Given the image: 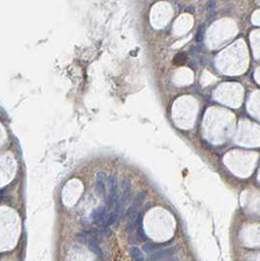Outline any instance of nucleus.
Masks as SVG:
<instances>
[{"instance_id": "423d86ee", "label": "nucleus", "mask_w": 260, "mask_h": 261, "mask_svg": "<svg viewBox=\"0 0 260 261\" xmlns=\"http://www.w3.org/2000/svg\"><path fill=\"white\" fill-rule=\"evenodd\" d=\"M87 247H88V248H89L90 250H91L92 252H94L95 254L100 255L101 253H102V250H101L100 247L98 246V244H97V243L95 242L93 239H91V240H90V242L88 243Z\"/></svg>"}, {"instance_id": "0eeeda50", "label": "nucleus", "mask_w": 260, "mask_h": 261, "mask_svg": "<svg viewBox=\"0 0 260 261\" xmlns=\"http://www.w3.org/2000/svg\"><path fill=\"white\" fill-rule=\"evenodd\" d=\"M76 238L79 243H81L82 244H85V246H87L88 243L90 242V240H91L88 235H86V234H84V233H77L76 235Z\"/></svg>"}, {"instance_id": "20e7f679", "label": "nucleus", "mask_w": 260, "mask_h": 261, "mask_svg": "<svg viewBox=\"0 0 260 261\" xmlns=\"http://www.w3.org/2000/svg\"><path fill=\"white\" fill-rule=\"evenodd\" d=\"M164 244H165V243H145L144 246H143L142 249L143 251H145L147 253H152V252H155L157 251V250L160 249L161 247H163Z\"/></svg>"}, {"instance_id": "f03ea898", "label": "nucleus", "mask_w": 260, "mask_h": 261, "mask_svg": "<svg viewBox=\"0 0 260 261\" xmlns=\"http://www.w3.org/2000/svg\"><path fill=\"white\" fill-rule=\"evenodd\" d=\"M91 218L94 223L96 224H104L106 219H107V208L105 206H100L97 209H95L92 214H91Z\"/></svg>"}, {"instance_id": "f257e3e1", "label": "nucleus", "mask_w": 260, "mask_h": 261, "mask_svg": "<svg viewBox=\"0 0 260 261\" xmlns=\"http://www.w3.org/2000/svg\"><path fill=\"white\" fill-rule=\"evenodd\" d=\"M179 247L175 246V247H164V248H161L157 250L155 252H152L151 254H149V260L151 261H161V260H164L167 259L169 257H171L172 255H174L178 251Z\"/></svg>"}, {"instance_id": "39448f33", "label": "nucleus", "mask_w": 260, "mask_h": 261, "mask_svg": "<svg viewBox=\"0 0 260 261\" xmlns=\"http://www.w3.org/2000/svg\"><path fill=\"white\" fill-rule=\"evenodd\" d=\"M187 55L186 53L184 52H180L177 53L176 55L173 57V60H172V64L175 66H183L185 65V63L187 62Z\"/></svg>"}, {"instance_id": "7ed1b4c3", "label": "nucleus", "mask_w": 260, "mask_h": 261, "mask_svg": "<svg viewBox=\"0 0 260 261\" xmlns=\"http://www.w3.org/2000/svg\"><path fill=\"white\" fill-rule=\"evenodd\" d=\"M130 257L133 261H145V256L144 253L142 252V250L137 247H131L128 250Z\"/></svg>"}, {"instance_id": "6e6552de", "label": "nucleus", "mask_w": 260, "mask_h": 261, "mask_svg": "<svg viewBox=\"0 0 260 261\" xmlns=\"http://www.w3.org/2000/svg\"><path fill=\"white\" fill-rule=\"evenodd\" d=\"M162 261H177L176 258H167V259H164Z\"/></svg>"}]
</instances>
